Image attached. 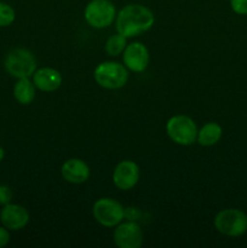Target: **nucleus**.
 Listing matches in <instances>:
<instances>
[{"label":"nucleus","instance_id":"nucleus-1","mask_svg":"<svg viewBox=\"0 0 247 248\" xmlns=\"http://www.w3.org/2000/svg\"><path fill=\"white\" fill-rule=\"evenodd\" d=\"M154 14L149 7L140 4H130L116 15L115 26L121 35L133 38L149 31L154 26Z\"/></svg>","mask_w":247,"mask_h":248},{"label":"nucleus","instance_id":"nucleus-2","mask_svg":"<svg viewBox=\"0 0 247 248\" xmlns=\"http://www.w3.org/2000/svg\"><path fill=\"white\" fill-rule=\"evenodd\" d=\"M4 67L12 78H31L36 70V58L28 48L17 47L7 53Z\"/></svg>","mask_w":247,"mask_h":248},{"label":"nucleus","instance_id":"nucleus-3","mask_svg":"<svg viewBox=\"0 0 247 248\" xmlns=\"http://www.w3.org/2000/svg\"><path fill=\"white\" fill-rule=\"evenodd\" d=\"M97 84L106 90H119L126 85L128 80L127 68L119 62L106 61L99 63L93 72Z\"/></svg>","mask_w":247,"mask_h":248},{"label":"nucleus","instance_id":"nucleus-4","mask_svg":"<svg viewBox=\"0 0 247 248\" xmlns=\"http://www.w3.org/2000/svg\"><path fill=\"white\" fill-rule=\"evenodd\" d=\"M198 126L195 121L186 115H173L166 124V133L170 140L182 147L194 144L198 138Z\"/></svg>","mask_w":247,"mask_h":248},{"label":"nucleus","instance_id":"nucleus-5","mask_svg":"<svg viewBox=\"0 0 247 248\" xmlns=\"http://www.w3.org/2000/svg\"><path fill=\"white\" fill-rule=\"evenodd\" d=\"M215 228L229 237H239L247 232V215L239 208H225L216 215Z\"/></svg>","mask_w":247,"mask_h":248},{"label":"nucleus","instance_id":"nucleus-6","mask_svg":"<svg viewBox=\"0 0 247 248\" xmlns=\"http://www.w3.org/2000/svg\"><path fill=\"white\" fill-rule=\"evenodd\" d=\"M84 17L92 28H108L116 19L115 5L110 0H91L85 7Z\"/></svg>","mask_w":247,"mask_h":248},{"label":"nucleus","instance_id":"nucleus-7","mask_svg":"<svg viewBox=\"0 0 247 248\" xmlns=\"http://www.w3.org/2000/svg\"><path fill=\"white\" fill-rule=\"evenodd\" d=\"M92 215L98 224L107 228H113L123 222L125 217V208L114 199L102 198L93 203Z\"/></svg>","mask_w":247,"mask_h":248},{"label":"nucleus","instance_id":"nucleus-8","mask_svg":"<svg viewBox=\"0 0 247 248\" xmlns=\"http://www.w3.org/2000/svg\"><path fill=\"white\" fill-rule=\"evenodd\" d=\"M139 177V166L132 160H124L114 169L113 183L120 190H130L137 186Z\"/></svg>","mask_w":247,"mask_h":248},{"label":"nucleus","instance_id":"nucleus-9","mask_svg":"<svg viewBox=\"0 0 247 248\" xmlns=\"http://www.w3.org/2000/svg\"><path fill=\"white\" fill-rule=\"evenodd\" d=\"M114 242L119 248H139L143 244L142 228L136 222H125L116 225Z\"/></svg>","mask_w":247,"mask_h":248},{"label":"nucleus","instance_id":"nucleus-10","mask_svg":"<svg viewBox=\"0 0 247 248\" xmlns=\"http://www.w3.org/2000/svg\"><path fill=\"white\" fill-rule=\"evenodd\" d=\"M123 53L124 64L131 72L142 73L149 65V50L143 43L135 41V43L128 44Z\"/></svg>","mask_w":247,"mask_h":248},{"label":"nucleus","instance_id":"nucleus-11","mask_svg":"<svg viewBox=\"0 0 247 248\" xmlns=\"http://www.w3.org/2000/svg\"><path fill=\"white\" fill-rule=\"evenodd\" d=\"M31 216L28 210L24 206L18 203H7L2 206L0 211V222L10 232H18L22 230L29 223Z\"/></svg>","mask_w":247,"mask_h":248},{"label":"nucleus","instance_id":"nucleus-12","mask_svg":"<svg viewBox=\"0 0 247 248\" xmlns=\"http://www.w3.org/2000/svg\"><path fill=\"white\" fill-rule=\"evenodd\" d=\"M61 173L68 183L82 184L90 178V167L84 160L73 157L63 162Z\"/></svg>","mask_w":247,"mask_h":248},{"label":"nucleus","instance_id":"nucleus-13","mask_svg":"<svg viewBox=\"0 0 247 248\" xmlns=\"http://www.w3.org/2000/svg\"><path fill=\"white\" fill-rule=\"evenodd\" d=\"M62 74L55 68H40L33 74V82L38 90L43 92H53L62 85Z\"/></svg>","mask_w":247,"mask_h":248},{"label":"nucleus","instance_id":"nucleus-14","mask_svg":"<svg viewBox=\"0 0 247 248\" xmlns=\"http://www.w3.org/2000/svg\"><path fill=\"white\" fill-rule=\"evenodd\" d=\"M14 97L22 106H28L35 99L36 87L33 80L29 78H22L17 79L16 84L14 85Z\"/></svg>","mask_w":247,"mask_h":248},{"label":"nucleus","instance_id":"nucleus-15","mask_svg":"<svg viewBox=\"0 0 247 248\" xmlns=\"http://www.w3.org/2000/svg\"><path fill=\"white\" fill-rule=\"evenodd\" d=\"M223 135L222 126L217 123H207L198 131L196 142L202 147H212L217 144Z\"/></svg>","mask_w":247,"mask_h":248},{"label":"nucleus","instance_id":"nucleus-16","mask_svg":"<svg viewBox=\"0 0 247 248\" xmlns=\"http://www.w3.org/2000/svg\"><path fill=\"white\" fill-rule=\"evenodd\" d=\"M126 46H127V38L121 35L120 33L113 34L111 36H109L106 43V52L109 56L116 57V56L121 55L124 52Z\"/></svg>","mask_w":247,"mask_h":248},{"label":"nucleus","instance_id":"nucleus-17","mask_svg":"<svg viewBox=\"0 0 247 248\" xmlns=\"http://www.w3.org/2000/svg\"><path fill=\"white\" fill-rule=\"evenodd\" d=\"M16 19V12L11 5L0 1V28L11 26Z\"/></svg>","mask_w":247,"mask_h":248},{"label":"nucleus","instance_id":"nucleus-18","mask_svg":"<svg viewBox=\"0 0 247 248\" xmlns=\"http://www.w3.org/2000/svg\"><path fill=\"white\" fill-rule=\"evenodd\" d=\"M12 190L10 186H5V184H0V205L5 206L12 201Z\"/></svg>","mask_w":247,"mask_h":248},{"label":"nucleus","instance_id":"nucleus-19","mask_svg":"<svg viewBox=\"0 0 247 248\" xmlns=\"http://www.w3.org/2000/svg\"><path fill=\"white\" fill-rule=\"evenodd\" d=\"M230 7L237 15H247V0H230Z\"/></svg>","mask_w":247,"mask_h":248},{"label":"nucleus","instance_id":"nucleus-20","mask_svg":"<svg viewBox=\"0 0 247 248\" xmlns=\"http://www.w3.org/2000/svg\"><path fill=\"white\" fill-rule=\"evenodd\" d=\"M10 242V230L4 225L0 227V248L5 247Z\"/></svg>","mask_w":247,"mask_h":248},{"label":"nucleus","instance_id":"nucleus-21","mask_svg":"<svg viewBox=\"0 0 247 248\" xmlns=\"http://www.w3.org/2000/svg\"><path fill=\"white\" fill-rule=\"evenodd\" d=\"M4 157H5V150H4V148H2L1 145H0V162H1L2 160H4Z\"/></svg>","mask_w":247,"mask_h":248}]
</instances>
